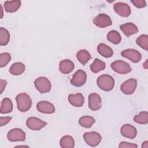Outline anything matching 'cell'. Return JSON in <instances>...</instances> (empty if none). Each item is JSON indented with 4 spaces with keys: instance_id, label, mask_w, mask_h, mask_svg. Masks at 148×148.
<instances>
[{
    "instance_id": "obj_1",
    "label": "cell",
    "mask_w": 148,
    "mask_h": 148,
    "mask_svg": "<svg viewBox=\"0 0 148 148\" xmlns=\"http://www.w3.org/2000/svg\"><path fill=\"white\" fill-rule=\"evenodd\" d=\"M17 109L21 112H25L29 110L32 105V100L28 94L23 92L16 97Z\"/></svg>"
},
{
    "instance_id": "obj_2",
    "label": "cell",
    "mask_w": 148,
    "mask_h": 148,
    "mask_svg": "<svg viewBox=\"0 0 148 148\" xmlns=\"http://www.w3.org/2000/svg\"><path fill=\"white\" fill-rule=\"evenodd\" d=\"M97 83L101 90L109 91L112 90L114 86V80L110 75L104 74L98 77Z\"/></svg>"
},
{
    "instance_id": "obj_3",
    "label": "cell",
    "mask_w": 148,
    "mask_h": 148,
    "mask_svg": "<svg viewBox=\"0 0 148 148\" xmlns=\"http://www.w3.org/2000/svg\"><path fill=\"white\" fill-rule=\"evenodd\" d=\"M34 85L36 89L42 94L49 92L51 88V83L46 77H39L35 79Z\"/></svg>"
},
{
    "instance_id": "obj_4",
    "label": "cell",
    "mask_w": 148,
    "mask_h": 148,
    "mask_svg": "<svg viewBox=\"0 0 148 148\" xmlns=\"http://www.w3.org/2000/svg\"><path fill=\"white\" fill-rule=\"evenodd\" d=\"M83 138L86 143L91 147H95L98 146L102 140L101 135L95 131L84 133L83 134Z\"/></svg>"
},
{
    "instance_id": "obj_5",
    "label": "cell",
    "mask_w": 148,
    "mask_h": 148,
    "mask_svg": "<svg viewBox=\"0 0 148 148\" xmlns=\"http://www.w3.org/2000/svg\"><path fill=\"white\" fill-rule=\"evenodd\" d=\"M110 66L115 72L119 74H127L132 70L130 65L123 60H117L113 62Z\"/></svg>"
},
{
    "instance_id": "obj_6",
    "label": "cell",
    "mask_w": 148,
    "mask_h": 148,
    "mask_svg": "<svg viewBox=\"0 0 148 148\" xmlns=\"http://www.w3.org/2000/svg\"><path fill=\"white\" fill-rule=\"evenodd\" d=\"M7 138L10 142H22L25 139V133L20 128H13L8 132Z\"/></svg>"
},
{
    "instance_id": "obj_7",
    "label": "cell",
    "mask_w": 148,
    "mask_h": 148,
    "mask_svg": "<svg viewBox=\"0 0 148 148\" xmlns=\"http://www.w3.org/2000/svg\"><path fill=\"white\" fill-rule=\"evenodd\" d=\"M94 24L99 28H105L110 26L112 21L110 16L105 13H100L93 19Z\"/></svg>"
},
{
    "instance_id": "obj_8",
    "label": "cell",
    "mask_w": 148,
    "mask_h": 148,
    "mask_svg": "<svg viewBox=\"0 0 148 148\" xmlns=\"http://www.w3.org/2000/svg\"><path fill=\"white\" fill-rule=\"evenodd\" d=\"M113 9L116 13L124 17H128L131 13L130 6L127 3L124 2H119L114 3Z\"/></svg>"
},
{
    "instance_id": "obj_9",
    "label": "cell",
    "mask_w": 148,
    "mask_h": 148,
    "mask_svg": "<svg viewBox=\"0 0 148 148\" xmlns=\"http://www.w3.org/2000/svg\"><path fill=\"white\" fill-rule=\"evenodd\" d=\"M46 124L47 123L36 117H30L28 118L26 121L27 127L29 129L34 131L40 130L42 128L45 127Z\"/></svg>"
},
{
    "instance_id": "obj_10",
    "label": "cell",
    "mask_w": 148,
    "mask_h": 148,
    "mask_svg": "<svg viewBox=\"0 0 148 148\" xmlns=\"http://www.w3.org/2000/svg\"><path fill=\"white\" fill-rule=\"evenodd\" d=\"M86 80V73L83 70L79 69L73 75L71 80V83L75 87H80L85 84Z\"/></svg>"
},
{
    "instance_id": "obj_11",
    "label": "cell",
    "mask_w": 148,
    "mask_h": 148,
    "mask_svg": "<svg viewBox=\"0 0 148 148\" xmlns=\"http://www.w3.org/2000/svg\"><path fill=\"white\" fill-rule=\"evenodd\" d=\"M137 86V80L131 78L122 83L120 87L121 91L125 94L131 95L133 94Z\"/></svg>"
},
{
    "instance_id": "obj_12",
    "label": "cell",
    "mask_w": 148,
    "mask_h": 148,
    "mask_svg": "<svg viewBox=\"0 0 148 148\" xmlns=\"http://www.w3.org/2000/svg\"><path fill=\"white\" fill-rule=\"evenodd\" d=\"M121 55L123 57L129 59L134 63L139 62L142 58V55L140 53L134 49H125L121 51Z\"/></svg>"
},
{
    "instance_id": "obj_13",
    "label": "cell",
    "mask_w": 148,
    "mask_h": 148,
    "mask_svg": "<svg viewBox=\"0 0 148 148\" xmlns=\"http://www.w3.org/2000/svg\"><path fill=\"white\" fill-rule=\"evenodd\" d=\"M102 101L100 95L97 93H91L88 96V107L93 110H98L101 108Z\"/></svg>"
},
{
    "instance_id": "obj_14",
    "label": "cell",
    "mask_w": 148,
    "mask_h": 148,
    "mask_svg": "<svg viewBox=\"0 0 148 148\" xmlns=\"http://www.w3.org/2000/svg\"><path fill=\"white\" fill-rule=\"evenodd\" d=\"M37 110L45 114H52L55 112V107L51 103L46 101H39L36 105Z\"/></svg>"
},
{
    "instance_id": "obj_15",
    "label": "cell",
    "mask_w": 148,
    "mask_h": 148,
    "mask_svg": "<svg viewBox=\"0 0 148 148\" xmlns=\"http://www.w3.org/2000/svg\"><path fill=\"white\" fill-rule=\"evenodd\" d=\"M120 132L124 137L129 139L135 138L137 134L136 128L130 124H125L123 125L121 128Z\"/></svg>"
},
{
    "instance_id": "obj_16",
    "label": "cell",
    "mask_w": 148,
    "mask_h": 148,
    "mask_svg": "<svg viewBox=\"0 0 148 148\" xmlns=\"http://www.w3.org/2000/svg\"><path fill=\"white\" fill-rule=\"evenodd\" d=\"M120 28L123 31L124 34L127 37L136 34L138 32V27L132 23H127L121 24L120 25Z\"/></svg>"
},
{
    "instance_id": "obj_17",
    "label": "cell",
    "mask_w": 148,
    "mask_h": 148,
    "mask_svg": "<svg viewBox=\"0 0 148 148\" xmlns=\"http://www.w3.org/2000/svg\"><path fill=\"white\" fill-rule=\"evenodd\" d=\"M73 62L68 59L61 60L59 63V70L63 74H68L74 69Z\"/></svg>"
},
{
    "instance_id": "obj_18",
    "label": "cell",
    "mask_w": 148,
    "mask_h": 148,
    "mask_svg": "<svg viewBox=\"0 0 148 148\" xmlns=\"http://www.w3.org/2000/svg\"><path fill=\"white\" fill-rule=\"evenodd\" d=\"M68 99L69 102L75 107H81L84 102V98L81 93L69 94L68 95Z\"/></svg>"
},
{
    "instance_id": "obj_19",
    "label": "cell",
    "mask_w": 148,
    "mask_h": 148,
    "mask_svg": "<svg viewBox=\"0 0 148 148\" xmlns=\"http://www.w3.org/2000/svg\"><path fill=\"white\" fill-rule=\"evenodd\" d=\"M20 1H6L3 3L5 10L8 13H13L16 12L21 6Z\"/></svg>"
},
{
    "instance_id": "obj_20",
    "label": "cell",
    "mask_w": 148,
    "mask_h": 148,
    "mask_svg": "<svg viewBox=\"0 0 148 148\" xmlns=\"http://www.w3.org/2000/svg\"><path fill=\"white\" fill-rule=\"evenodd\" d=\"M98 52L105 58H110L113 54V50L105 43H100L97 46Z\"/></svg>"
},
{
    "instance_id": "obj_21",
    "label": "cell",
    "mask_w": 148,
    "mask_h": 148,
    "mask_svg": "<svg viewBox=\"0 0 148 148\" xmlns=\"http://www.w3.org/2000/svg\"><path fill=\"white\" fill-rule=\"evenodd\" d=\"M25 65L23 63L17 62L13 63L9 68V72L15 76L21 75L25 71Z\"/></svg>"
},
{
    "instance_id": "obj_22",
    "label": "cell",
    "mask_w": 148,
    "mask_h": 148,
    "mask_svg": "<svg viewBox=\"0 0 148 148\" xmlns=\"http://www.w3.org/2000/svg\"><path fill=\"white\" fill-rule=\"evenodd\" d=\"M13 110V103L9 98H5L2 99L1 106L0 112L1 114L10 113Z\"/></svg>"
},
{
    "instance_id": "obj_23",
    "label": "cell",
    "mask_w": 148,
    "mask_h": 148,
    "mask_svg": "<svg viewBox=\"0 0 148 148\" xmlns=\"http://www.w3.org/2000/svg\"><path fill=\"white\" fill-rule=\"evenodd\" d=\"M76 58L77 60L83 65H85L86 63L91 59V56L90 53L85 50L82 49L79 50L76 54Z\"/></svg>"
},
{
    "instance_id": "obj_24",
    "label": "cell",
    "mask_w": 148,
    "mask_h": 148,
    "mask_svg": "<svg viewBox=\"0 0 148 148\" xmlns=\"http://www.w3.org/2000/svg\"><path fill=\"white\" fill-rule=\"evenodd\" d=\"M105 67V63L98 58H95L93 63H92L90 66L91 71L94 73H98L99 72L104 70Z\"/></svg>"
},
{
    "instance_id": "obj_25",
    "label": "cell",
    "mask_w": 148,
    "mask_h": 148,
    "mask_svg": "<svg viewBox=\"0 0 148 148\" xmlns=\"http://www.w3.org/2000/svg\"><path fill=\"white\" fill-rule=\"evenodd\" d=\"M60 145L62 148H73L75 146V140L72 136L65 135L60 139Z\"/></svg>"
},
{
    "instance_id": "obj_26",
    "label": "cell",
    "mask_w": 148,
    "mask_h": 148,
    "mask_svg": "<svg viewBox=\"0 0 148 148\" xmlns=\"http://www.w3.org/2000/svg\"><path fill=\"white\" fill-rule=\"evenodd\" d=\"M95 119L90 116H83L79 120V124L80 126L84 128H90L94 124Z\"/></svg>"
},
{
    "instance_id": "obj_27",
    "label": "cell",
    "mask_w": 148,
    "mask_h": 148,
    "mask_svg": "<svg viewBox=\"0 0 148 148\" xmlns=\"http://www.w3.org/2000/svg\"><path fill=\"white\" fill-rule=\"evenodd\" d=\"M107 39L111 43L114 45H118L121 40V36L117 31L112 30L108 33Z\"/></svg>"
},
{
    "instance_id": "obj_28",
    "label": "cell",
    "mask_w": 148,
    "mask_h": 148,
    "mask_svg": "<svg viewBox=\"0 0 148 148\" xmlns=\"http://www.w3.org/2000/svg\"><path fill=\"white\" fill-rule=\"evenodd\" d=\"M10 40V34L9 31L3 28H0V45L5 46L6 45Z\"/></svg>"
},
{
    "instance_id": "obj_29",
    "label": "cell",
    "mask_w": 148,
    "mask_h": 148,
    "mask_svg": "<svg viewBox=\"0 0 148 148\" xmlns=\"http://www.w3.org/2000/svg\"><path fill=\"white\" fill-rule=\"evenodd\" d=\"M136 44L141 48L143 49L146 51L148 50V35L146 34H142L137 38L136 40Z\"/></svg>"
},
{
    "instance_id": "obj_30",
    "label": "cell",
    "mask_w": 148,
    "mask_h": 148,
    "mask_svg": "<svg viewBox=\"0 0 148 148\" xmlns=\"http://www.w3.org/2000/svg\"><path fill=\"white\" fill-rule=\"evenodd\" d=\"M134 121L138 124H146L148 123V113L146 111L141 112L139 114L134 116Z\"/></svg>"
},
{
    "instance_id": "obj_31",
    "label": "cell",
    "mask_w": 148,
    "mask_h": 148,
    "mask_svg": "<svg viewBox=\"0 0 148 148\" xmlns=\"http://www.w3.org/2000/svg\"><path fill=\"white\" fill-rule=\"evenodd\" d=\"M11 56L9 53H2L0 54V67L5 66L10 61Z\"/></svg>"
},
{
    "instance_id": "obj_32",
    "label": "cell",
    "mask_w": 148,
    "mask_h": 148,
    "mask_svg": "<svg viewBox=\"0 0 148 148\" xmlns=\"http://www.w3.org/2000/svg\"><path fill=\"white\" fill-rule=\"evenodd\" d=\"M131 2L138 8H143L146 6V2L145 0H132Z\"/></svg>"
},
{
    "instance_id": "obj_33",
    "label": "cell",
    "mask_w": 148,
    "mask_h": 148,
    "mask_svg": "<svg viewBox=\"0 0 148 148\" xmlns=\"http://www.w3.org/2000/svg\"><path fill=\"white\" fill-rule=\"evenodd\" d=\"M137 147H138L137 145L135 143H128L124 141L121 142L119 146V148H136Z\"/></svg>"
},
{
    "instance_id": "obj_34",
    "label": "cell",
    "mask_w": 148,
    "mask_h": 148,
    "mask_svg": "<svg viewBox=\"0 0 148 148\" xmlns=\"http://www.w3.org/2000/svg\"><path fill=\"white\" fill-rule=\"evenodd\" d=\"M12 119L11 117H0V125L2 127L8 124Z\"/></svg>"
},
{
    "instance_id": "obj_35",
    "label": "cell",
    "mask_w": 148,
    "mask_h": 148,
    "mask_svg": "<svg viewBox=\"0 0 148 148\" xmlns=\"http://www.w3.org/2000/svg\"><path fill=\"white\" fill-rule=\"evenodd\" d=\"M7 84V82L5 80H3L2 79H0V93L2 94L3 90L5 88V87Z\"/></svg>"
},
{
    "instance_id": "obj_36",
    "label": "cell",
    "mask_w": 148,
    "mask_h": 148,
    "mask_svg": "<svg viewBox=\"0 0 148 148\" xmlns=\"http://www.w3.org/2000/svg\"><path fill=\"white\" fill-rule=\"evenodd\" d=\"M147 148L148 147V141H145L144 142H143L142 145V148Z\"/></svg>"
},
{
    "instance_id": "obj_37",
    "label": "cell",
    "mask_w": 148,
    "mask_h": 148,
    "mask_svg": "<svg viewBox=\"0 0 148 148\" xmlns=\"http://www.w3.org/2000/svg\"><path fill=\"white\" fill-rule=\"evenodd\" d=\"M0 8H1V18H2V17H3V9H2V7L1 4H0Z\"/></svg>"
}]
</instances>
